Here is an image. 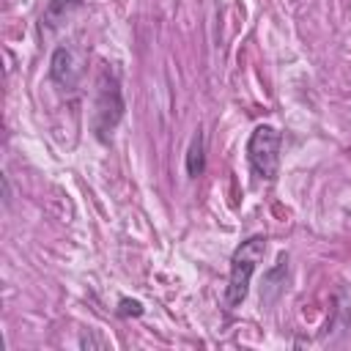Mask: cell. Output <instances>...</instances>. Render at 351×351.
Listing matches in <instances>:
<instances>
[{
	"label": "cell",
	"mask_w": 351,
	"mask_h": 351,
	"mask_svg": "<svg viewBox=\"0 0 351 351\" xmlns=\"http://www.w3.org/2000/svg\"><path fill=\"white\" fill-rule=\"evenodd\" d=\"M266 252V236H250L247 241H241L233 255H230V274H228V291H225V304L228 310H236L250 291V280L258 269V263L263 261Z\"/></svg>",
	"instance_id": "6da1fadb"
},
{
	"label": "cell",
	"mask_w": 351,
	"mask_h": 351,
	"mask_svg": "<svg viewBox=\"0 0 351 351\" xmlns=\"http://www.w3.org/2000/svg\"><path fill=\"white\" fill-rule=\"evenodd\" d=\"M123 118V93L121 80L112 69H104L96 82V101H93V132L101 143L110 140L112 129Z\"/></svg>",
	"instance_id": "7a4b0ae2"
},
{
	"label": "cell",
	"mask_w": 351,
	"mask_h": 351,
	"mask_svg": "<svg viewBox=\"0 0 351 351\" xmlns=\"http://www.w3.org/2000/svg\"><path fill=\"white\" fill-rule=\"evenodd\" d=\"M280 132L269 123H261L252 129L250 140H247V162L250 170L258 181H274L277 178V167H280Z\"/></svg>",
	"instance_id": "3957f363"
},
{
	"label": "cell",
	"mask_w": 351,
	"mask_h": 351,
	"mask_svg": "<svg viewBox=\"0 0 351 351\" xmlns=\"http://www.w3.org/2000/svg\"><path fill=\"white\" fill-rule=\"evenodd\" d=\"M82 74H85V52L74 44H60L49 58V77L71 90L82 80Z\"/></svg>",
	"instance_id": "277c9868"
},
{
	"label": "cell",
	"mask_w": 351,
	"mask_h": 351,
	"mask_svg": "<svg viewBox=\"0 0 351 351\" xmlns=\"http://www.w3.org/2000/svg\"><path fill=\"white\" fill-rule=\"evenodd\" d=\"M285 277H288V252H282L277 258V263L263 274V285H261V304H271L280 299V293L285 291Z\"/></svg>",
	"instance_id": "5b68a950"
},
{
	"label": "cell",
	"mask_w": 351,
	"mask_h": 351,
	"mask_svg": "<svg viewBox=\"0 0 351 351\" xmlns=\"http://www.w3.org/2000/svg\"><path fill=\"white\" fill-rule=\"evenodd\" d=\"M184 165H186V176H189V178H197V176H203V170H206V137H203L200 129H197V132L192 134V140H189Z\"/></svg>",
	"instance_id": "8992f818"
},
{
	"label": "cell",
	"mask_w": 351,
	"mask_h": 351,
	"mask_svg": "<svg viewBox=\"0 0 351 351\" xmlns=\"http://www.w3.org/2000/svg\"><path fill=\"white\" fill-rule=\"evenodd\" d=\"M80 5H82V0H52V3L47 5V11L41 14V33L55 30V27L66 19V14H69L71 8H80Z\"/></svg>",
	"instance_id": "52a82bcc"
},
{
	"label": "cell",
	"mask_w": 351,
	"mask_h": 351,
	"mask_svg": "<svg viewBox=\"0 0 351 351\" xmlns=\"http://www.w3.org/2000/svg\"><path fill=\"white\" fill-rule=\"evenodd\" d=\"M118 315L129 318V315H143V304L137 299H121L118 302Z\"/></svg>",
	"instance_id": "ba28073f"
}]
</instances>
